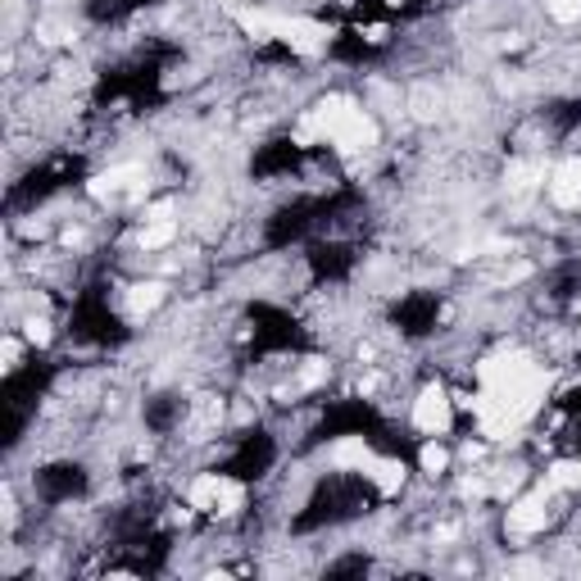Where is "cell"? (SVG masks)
Masks as SVG:
<instances>
[{"mask_svg": "<svg viewBox=\"0 0 581 581\" xmlns=\"http://www.w3.org/2000/svg\"><path fill=\"white\" fill-rule=\"evenodd\" d=\"M187 504L195 514H210V518H237L250 504V491L232 472H200L187 487Z\"/></svg>", "mask_w": 581, "mask_h": 581, "instance_id": "obj_1", "label": "cell"}, {"mask_svg": "<svg viewBox=\"0 0 581 581\" xmlns=\"http://www.w3.org/2000/svg\"><path fill=\"white\" fill-rule=\"evenodd\" d=\"M550 518H554V491L541 487L532 495H518L509 509H504V532L514 541H532L550 527Z\"/></svg>", "mask_w": 581, "mask_h": 581, "instance_id": "obj_2", "label": "cell"}, {"mask_svg": "<svg viewBox=\"0 0 581 581\" xmlns=\"http://www.w3.org/2000/svg\"><path fill=\"white\" fill-rule=\"evenodd\" d=\"M409 422L418 427L422 437H445L454 427V395L441 387V382H427L409 409Z\"/></svg>", "mask_w": 581, "mask_h": 581, "instance_id": "obj_3", "label": "cell"}, {"mask_svg": "<svg viewBox=\"0 0 581 581\" xmlns=\"http://www.w3.org/2000/svg\"><path fill=\"white\" fill-rule=\"evenodd\" d=\"M545 191H550V200L559 210H577L581 205V160H564L545 178Z\"/></svg>", "mask_w": 581, "mask_h": 581, "instance_id": "obj_4", "label": "cell"}, {"mask_svg": "<svg viewBox=\"0 0 581 581\" xmlns=\"http://www.w3.org/2000/svg\"><path fill=\"white\" fill-rule=\"evenodd\" d=\"M364 482L382 500H391L404 491V482H409V468H404V459H382V454H372V464L364 468Z\"/></svg>", "mask_w": 581, "mask_h": 581, "instance_id": "obj_5", "label": "cell"}, {"mask_svg": "<svg viewBox=\"0 0 581 581\" xmlns=\"http://www.w3.org/2000/svg\"><path fill=\"white\" fill-rule=\"evenodd\" d=\"M327 464H332L337 472H364L372 464V450L364 437H341L332 450H327Z\"/></svg>", "mask_w": 581, "mask_h": 581, "instance_id": "obj_6", "label": "cell"}, {"mask_svg": "<svg viewBox=\"0 0 581 581\" xmlns=\"http://www.w3.org/2000/svg\"><path fill=\"white\" fill-rule=\"evenodd\" d=\"M545 491H554V495L581 491V459H554L545 472Z\"/></svg>", "mask_w": 581, "mask_h": 581, "instance_id": "obj_7", "label": "cell"}, {"mask_svg": "<svg viewBox=\"0 0 581 581\" xmlns=\"http://www.w3.org/2000/svg\"><path fill=\"white\" fill-rule=\"evenodd\" d=\"M173 237H178V218H155V223H141V232H137V245L146 250H164L173 245Z\"/></svg>", "mask_w": 581, "mask_h": 581, "instance_id": "obj_8", "label": "cell"}, {"mask_svg": "<svg viewBox=\"0 0 581 581\" xmlns=\"http://www.w3.org/2000/svg\"><path fill=\"white\" fill-rule=\"evenodd\" d=\"M50 337H55V332H50L46 314H37V310L23 314V341H28V345H50Z\"/></svg>", "mask_w": 581, "mask_h": 581, "instance_id": "obj_9", "label": "cell"}, {"mask_svg": "<svg viewBox=\"0 0 581 581\" xmlns=\"http://www.w3.org/2000/svg\"><path fill=\"white\" fill-rule=\"evenodd\" d=\"M418 464H422V472H427V477H441V472L450 468V450H445V445H437V437H432V441L422 445Z\"/></svg>", "mask_w": 581, "mask_h": 581, "instance_id": "obj_10", "label": "cell"}, {"mask_svg": "<svg viewBox=\"0 0 581 581\" xmlns=\"http://www.w3.org/2000/svg\"><path fill=\"white\" fill-rule=\"evenodd\" d=\"M545 14L554 23H564V28H572V23H581V0H545Z\"/></svg>", "mask_w": 581, "mask_h": 581, "instance_id": "obj_11", "label": "cell"}]
</instances>
